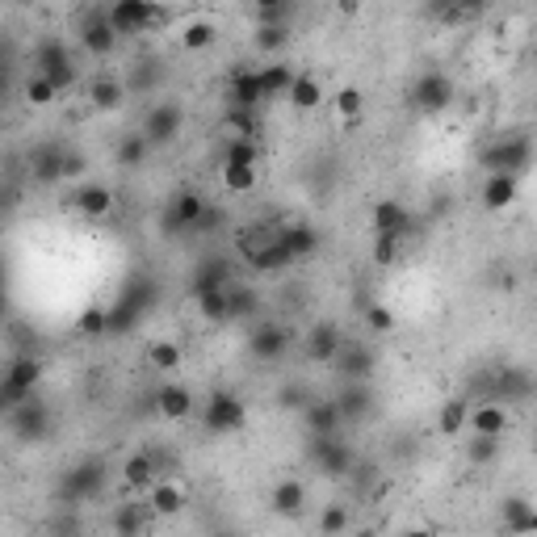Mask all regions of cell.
I'll return each mask as SVG.
<instances>
[{
	"instance_id": "obj_1",
	"label": "cell",
	"mask_w": 537,
	"mask_h": 537,
	"mask_svg": "<svg viewBox=\"0 0 537 537\" xmlns=\"http://www.w3.org/2000/svg\"><path fill=\"white\" fill-rule=\"evenodd\" d=\"M478 164L487 172H513V177H521L533 164V139L529 134H500L491 147L478 151Z\"/></svg>"
},
{
	"instance_id": "obj_2",
	"label": "cell",
	"mask_w": 537,
	"mask_h": 537,
	"mask_svg": "<svg viewBox=\"0 0 537 537\" xmlns=\"http://www.w3.org/2000/svg\"><path fill=\"white\" fill-rule=\"evenodd\" d=\"M244 420H248V407H244V399L232 391H214L202 403V428H206V432H240Z\"/></svg>"
},
{
	"instance_id": "obj_3",
	"label": "cell",
	"mask_w": 537,
	"mask_h": 537,
	"mask_svg": "<svg viewBox=\"0 0 537 537\" xmlns=\"http://www.w3.org/2000/svg\"><path fill=\"white\" fill-rule=\"evenodd\" d=\"M38 378H42V366H38L34 357H17V361L5 369V382H0V407H5V412L22 407V403L34 395Z\"/></svg>"
},
{
	"instance_id": "obj_4",
	"label": "cell",
	"mask_w": 537,
	"mask_h": 537,
	"mask_svg": "<svg viewBox=\"0 0 537 537\" xmlns=\"http://www.w3.org/2000/svg\"><path fill=\"white\" fill-rule=\"evenodd\" d=\"M407 101H412V110H420V114H445L453 105V80L445 72H424L412 85Z\"/></svg>"
},
{
	"instance_id": "obj_5",
	"label": "cell",
	"mask_w": 537,
	"mask_h": 537,
	"mask_svg": "<svg viewBox=\"0 0 537 537\" xmlns=\"http://www.w3.org/2000/svg\"><path fill=\"white\" fill-rule=\"evenodd\" d=\"M101 487H105V466H101V462H80L76 470H68V475H63L59 500H63V504L97 500Z\"/></svg>"
},
{
	"instance_id": "obj_6",
	"label": "cell",
	"mask_w": 537,
	"mask_h": 537,
	"mask_svg": "<svg viewBox=\"0 0 537 537\" xmlns=\"http://www.w3.org/2000/svg\"><path fill=\"white\" fill-rule=\"evenodd\" d=\"M34 72L50 76L55 85L63 88H72L76 85V68H72V55H68V42H59V38H47V42H38L34 50Z\"/></svg>"
},
{
	"instance_id": "obj_7",
	"label": "cell",
	"mask_w": 537,
	"mask_h": 537,
	"mask_svg": "<svg viewBox=\"0 0 537 537\" xmlns=\"http://www.w3.org/2000/svg\"><path fill=\"white\" fill-rule=\"evenodd\" d=\"M278 240H281V227H273V223H248V227L235 232V257L244 260V265L257 268L260 260L273 252Z\"/></svg>"
},
{
	"instance_id": "obj_8",
	"label": "cell",
	"mask_w": 537,
	"mask_h": 537,
	"mask_svg": "<svg viewBox=\"0 0 537 537\" xmlns=\"http://www.w3.org/2000/svg\"><path fill=\"white\" fill-rule=\"evenodd\" d=\"M181 126H185V105L181 101H156L151 110H147V118H143V134L151 139V147H164V143H172L177 134H181Z\"/></svg>"
},
{
	"instance_id": "obj_9",
	"label": "cell",
	"mask_w": 537,
	"mask_h": 537,
	"mask_svg": "<svg viewBox=\"0 0 537 537\" xmlns=\"http://www.w3.org/2000/svg\"><path fill=\"white\" fill-rule=\"evenodd\" d=\"M9 428H13V437H22V441H42L50 432L47 403L30 395L22 407H13V412H9Z\"/></svg>"
},
{
	"instance_id": "obj_10",
	"label": "cell",
	"mask_w": 537,
	"mask_h": 537,
	"mask_svg": "<svg viewBox=\"0 0 537 537\" xmlns=\"http://www.w3.org/2000/svg\"><path fill=\"white\" fill-rule=\"evenodd\" d=\"M151 13H156V0H114L110 5V25L118 34H147L151 30Z\"/></svg>"
},
{
	"instance_id": "obj_11",
	"label": "cell",
	"mask_w": 537,
	"mask_h": 537,
	"mask_svg": "<svg viewBox=\"0 0 537 537\" xmlns=\"http://www.w3.org/2000/svg\"><path fill=\"white\" fill-rule=\"evenodd\" d=\"M294 344V336H290V328L286 323H260V328H252V336H248V353L257 357V361H278L286 349Z\"/></svg>"
},
{
	"instance_id": "obj_12",
	"label": "cell",
	"mask_w": 537,
	"mask_h": 537,
	"mask_svg": "<svg viewBox=\"0 0 537 537\" xmlns=\"http://www.w3.org/2000/svg\"><path fill=\"white\" fill-rule=\"evenodd\" d=\"M344 336L336 332V323H315V328L303 336V353L306 361H315V366H332L336 361V353H341Z\"/></svg>"
},
{
	"instance_id": "obj_13",
	"label": "cell",
	"mask_w": 537,
	"mask_h": 537,
	"mask_svg": "<svg viewBox=\"0 0 537 537\" xmlns=\"http://www.w3.org/2000/svg\"><path fill=\"white\" fill-rule=\"evenodd\" d=\"M466 428L478 432V437H504L513 428V415H508L504 399H487V403H478V407H470V424Z\"/></svg>"
},
{
	"instance_id": "obj_14",
	"label": "cell",
	"mask_w": 537,
	"mask_h": 537,
	"mask_svg": "<svg viewBox=\"0 0 537 537\" xmlns=\"http://www.w3.org/2000/svg\"><path fill=\"white\" fill-rule=\"evenodd\" d=\"M118 38H123V34L110 25V13H97V17H88V22L80 25V42H85V50H88V55H97V59L114 55Z\"/></svg>"
},
{
	"instance_id": "obj_15",
	"label": "cell",
	"mask_w": 537,
	"mask_h": 537,
	"mask_svg": "<svg viewBox=\"0 0 537 537\" xmlns=\"http://www.w3.org/2000/svg\"><path fill=\"white\" fill-rule=\"evenodd\" d=\"M63 156H68V147L63 143H38L30 151V172H34L38 185H55L63 181Z\"/></svg>"
},
{
	"instance_id": "obj_16",
	"label": "cell",
	"mask_w": 537,
	"mask_h": 537,
	"mask_svg": "<svg viewBox=\"0 0 537 537\" xmlns=\"http://www.w3.org/2000/svg\"><path fill=\"white\" fill-rule=\"evenodd\" d=\"M303 424L306 432H323V437H336L344 424V412L336 399H311L303 407Z\"/></svg>"
},
{
	"instance_id": "obj_17",
	"label": "cell",
	"mask_w": 537,
	"mask_h": 537,
	"mask_svg": "<svg viewBox=\"0 0 537 537\" xmlns=\"http://www.w3.org/2000/svg\"><path fill=\"white\" fill-rule=\"evenodd\" d=\"M336 374H341L344 382H369V374H374V353L369 349H361V344H341V353H336Z\"/></svg>"
},
{
	"instance_id": "obj_18",
	"label": "cell",
	"mask_w": 537,
	"mask_h": 537,
	"mask_svg": "<svg viewBox=\"0 0 537 537\" xmlns=\"http://www.w3.org/2000/svg\"><path fill=\"white\" fill-rule=\"evenodd\" d=\"M68 206L80 210L85 219H105V214L114 210V189L110 185H101V181H93V185H85V189H76V194L68 197Z\"/></svg>"
},
{
	"instance_id": "obj_19",
	"label": "cell",
	"mask_w": 537,
	"mask_h": 537,
	"mask_svg": "<svg viewBox=\"0 0 537 537\" xmlns=\"http://www.w3.org/2000/svg\"><path fill=\"white\" fill-rule=\"evenodd\" d=\"M156 412L164 420H189L194 415V391L181 387V382H164L156 391Z\"/></svg>"
},
{
	"instance_id": "obj_20",
	"label": "cell",
	"mask_w": 537,
	"mask_h": 537,
	"mask_svg": "<svg viewBox=\"0 0 537 537\" xmlns=\"http://www.w3.org/2000/svg\"><path fill=\"white\" fill-rule=\"evenodd\" d=\"M210 197L194 194V189H185V194L172 197V206H168V227L172 232H194L197 219H202V210H206Z\"/></svg>"
},
{
	"instance_id": "obj_21",
	"label": "cell",
	"mask_w": 537,
	"mask_h": 537,
	"mask_svg": "<svg viewBox=\"0 0 537 537\" xmlns=\"http://www.w3.org/2000/svg\"><path fill=\"white\" fill-rule=\"evenodd\" d=\"M268 508L278 516H298L306 508V483L303 478H281L278 487L268 491Z\"/></svg>"
},
{
	"instance_id": "obj_22",
	"label": "cell",
	"mask_w": 537,
	"mask_h": 537,
	"mask_svg": "<svg viewBox=\"0 0 537 537\" xmlns=\"http://www.w3.org/2000/svg\"><path fill=\"white\" fill-rule=\"evenodd\" d=\"M260 101H268L265 85H260V72H252V68L232 72V105H240V110H260Z\"/></svg>"
},
{
	"instance_id": "obj_23",
	"label": "cell",
	"mask_w": 537,
	"mask_h": 537,
	"mask_svg": "<svg viewBox=\"0 0 537 537\" xmlns=\"http://www.w3.org/2000/svg\"><path fill=\"white\" fill-rule=\"evenodd\" d=\"M369 223H374V232H382V235H403L407 227H412V214H407V206H403V202H395V197H382L378 206L369 210Z\"/></svg>"
},
{
	"instance_id": "obj_24",
	"label": "cell",
	"mask_w": 537,
	"mask_h": 537,
	"mask_svg": "<svg viewBox=\"0 0 537 537\" xmlns=\"http://www.w3.org/2000/svg\"><path fill=\"white\" fill-rule=\"evenodd\" d=\"M336 403H341L344 420H366L374 412V391H369V382H344Z\"/></svg>"
},
{
	"instance_id": "obj_25",
	"label": "cell",
	"mask_w": 537,
	"mask_h": 537,
	"mask_svg": "<svg viewBox=\"0 0 537 537\" xmlns=\"http://www.w3.org/2000/svg\"><path fill=\"white\" fill-rule=\"evenodd\" d=\"M232 265L223 257H210V260H202L197 265V273H194V298L197 294H210V290H227L232 286Z\"/></svg>"
},
{
	"instance_id": "obj_26",
	"label": "cell",
	"mask_w": 537,
	"mask_h": 537,
	"mask_svg": "<svg viewBox=\"0 0 537 537\" xmlns=\"http://www.w3.org/2000/svg\"><path fill=\"white\" fill-rule=\"evenodd\" d=\"M516 202V177L513 172H487L483 185V206L487 210H508Z\"/></svg>"
},
{
	"instance_id": "obj_27",
	"label": "cell",
	"mask_w": 537,
	"mask_h": 537,
	"mask_svg": "<svg viewBox=\"0 0 537 537\" xmlns=\"http://www.w3.org/2000/svg\"><path fill=\"white\" fill-rule=\"evenodd\" d=\"M156 475H159V466H156L151 453H131V458L123 462V483L131 491H147L151 483H156Z\"/></svg>"
},
{
	"instance_id": "obj_28",
	"label": "cell",
	"mask_w": 537,
	"mask_h": 537,
	"mask_svg": "<svg viewBox=\"0 0 537 537\" xmlns=\"http://www.w3.org/2000/svg\"><path fill=\"white\" fill-rule=\"evenodd\" d=\"M470 424V403L466 399H445L437 412V432L441 437H462Z\"/></svg>"
},
{
	"instance_id": "obj_29",
	"label": "cell",
	"mask_w": 537,
	"mask_h": 537,
	"mask_svg": "<svg viewBox=\"0 0 537 537\" xmlns=\"http://www.w3.org/2000/svg\"><path fill=\"white\" fill-rule=\"evenodd\" d=\"M281 240L286 248L294 252V260H306L319 252V232L315 227H306V223H290V227H281Z\"/></svg>"
},
{
	"instance_id": "obj_30",
	"label": "cell",
	"mask_w": 537,
	"mask_h": 537,
	"mask_svg": "<svg viewBox=\"0 0 537 537\" xmlns=\"http://www.w3.org/2000/svg\"><path fill=\"white\" fill-rule=\"evenodd\" d=\"M537 529V513L529 508V500L513 496V500H504V533H533Z\"/></svg>"
},
{
	"instance_id": "obj_31",
	"label": "cell",
	"mask_w": 537,
	"mask_h": 537,
	"mask_svg": "<svg viewBox=\"0 0 537 537\" xmlns=\"http://www.w3.org/2000/svg\"><path fill=\"white\" fill-rule=\"evenodd\" d=\"M290 105H294L298 114H306V110H315V105H323V88H319L315 76H306V72L294 76V85H290Z\"/></svg>"
},
{
	"instance_id": "obj_32",
	"label": "cell",
	"mask_w": 537,
	"mask_h": 537,
	"mask_svg": "<svg viewBox=\"0 0 537 537\" xmlns=\"http://www.w3.org/2000/svg\"><path fill=\"white\" fill-rule=\"evenodd\" d=\"M151 156V139H147L143 131L139 134H123V143H118V151H114V159H118V168H139L143 159Z\"/></svg>"
},
{
	"instance_id": "obj_33",
	"label": "cell",
	"mask_w": 537,
	"mask_h": 537,
	"mask_svg": "<svg viewBox=\"0 0 537 537\" xmlns=\"http://www.w3.org/2000/svg\"><path fill=\"white\" fill-rule=\"evenodd\" d=\"M88 101H93L97 110L114 114V110H123L126 88L118 85V80H110V76H97V80H93V88H88Z\"/></svg>"
},
{
	"instance_id": "obj_34",
	"label": "cell",
	"mask_w": 537,
	"mask_h": 537,
	"mask_svg": "<svg viewBox=\"0 0 537 537\" xmlns=\"http://www.w3.org/2000/svg\"><path fill=\"white\" fill-rule=\"evenodd\" d=\"M219 42V25L206 22V17H194V22L181 30V47L185 50H206Z\"/></svg>"
},
{
	"instance_id": "obj_35",
	"label": "cell",
	"mask_w": 537,
	"mask_h": 537,
	"mask_svg": "<svg viewBox=\"0 0 537 537\" xmlns=\"http://www.w3.org/2000/svg\"><path fill=\"white\" fill-rule=\"evenodd\" d=\"M147 504H151V513H156V516H177L185 508V491L177 487V483H156Z\"/></svg>"
},
{
	"instance_id": "obj_36",
	"label": "cell",
	"mask_w": 537,
	"mask_h": 537,
	"mask_svg": "<svg viewBox=\"0 0 537 537\" xmlns=\"http://www.w3.org/2000/svg\"><path fill=\"white\" fill-rule=\"evenodd\" d=\"M76 332H80V336H88V341L110 336V306H101V303L85 306V311H80V319H76Z\"/></svg>"
},
{
	"instance_id": "obj_37",
	"label": "cell",
	"mask_w": 537,
	"mask_h": 537,
	"mask_svg": "<svg viewBox=\"0 0 537 537\" xmlns=\"http://www.w3.org/2000/svg\"><path fill=\"white\" fill-rule=\"evenodd\" d=\"M294 68H286V63H268L265 72H260V85H265V97H290V85H294Z\"/></svg>"
},
{
	"instance_id": "obj_38",
	"label": "cell",
	"mask_w": 537,
	"mask_h": 537,
	"mask_svg": "<svg viewBox=\"0 0 537 537\" xmlns=\"http://www.w3.org/2000/svg\"><path fill=\"white\" fill-rule=\"evenodd\" d=\"M227 290H232V286H227ZM227 290L197 294L194 303H197V311H202V319H210V323H223V319H232V298H227Z\"/></svg>"
},
{
	"instance_id": "obj_39",
	"label": "cell",
	"mask_w": 537,
	"mask_h": 537,
	"mask_svg": "<svg viewBox=\"0 0 537 537\" xmlns=\"http://www.w3.org/2000/svg\"><path fill=\"white\" fill-rule=\"evenodd\" d=\"M223 189L227 194H252L257 189V168L252 164H223Z\"/></svg>"
},
{
	"instance_id": "obj_40",
	"label": "cell",
	"mask_w": 537,
	"mask_h": 537,
	"mask_svg": "<svg viewBox=\"0 0 537 537\" xmlns=\"http://www.w3.org/2000/svg\"><path fill=\"white\" fill-rule=\"evenodd\" d=\"M55 97H59V85H55L50 76L34 72L30 80H25V101H30L34 110H42V105H55Z\"/></svg>"
},
{
	"instance_id": "obj_41",
	"label": "cell",
	"mask_w": 537,
	"mask_h": 537,
	"mask_svg": "<svg viewBox=\"0 0 537 537\" xmlns=\"http://www.w3.org/2000/svg\"><path fill=\"white\" fill-rule=\"evenodd\" d=\"M227 131H232V139H257L260 123H257V110H240V105H227Z\"/></svg>"
},
{
	"instance_id": "obj_42",
	"label": "cell",
	"mask_w": 537,
	"mask_h": 537,
	"mask_svg": "<svg viewBox=\"0 0 537 537\" xmlns=\"http://www.w3.org/2000/svg\"><path fill=\"white\" fill-rule=\"evenodd\" d=\"M147 361H151V369H181V344H172V341H156V344H147Z\"/></svg>"
},
{
	"instance_id": "obj_43",
	"label": "cell",
	"mask_w": 537,
	"mask_h": 537,
	"mask_svg": "<svg viewBox=\"0 0 537 537\" xmlns=\"http://www.w3.org/2000/svg\"><path fill=\"white\" fill-rule=\"evenodd\" d=\"M147 513H151V504H147V508L123 504V508H118V516H114V533L131 537V533H139V529H147ZM151 516H156V513H151Z\"/></svg>"
},
{
	"instance_id": "obj_44",
	"label": "cell",
	"mask_w": 537,
	"mask_h": 537,
	"mask_svg": "<svg viewBox=\"0 0 537 537\" xmlns=\"http://www.w3.org/2000/svg\"><path fill=\"white\" fill-rule=\"evenodd\" d=\"M139 319H143V311L139 306H131V303H110V336H126L131 328H139Z\"/></svg>"
},
{
	"instance_id": "obj_45",
	"label": "cell",
	"mask_w": 537,
	"mask_h": 537,
	"mask_svg": "<svg viewBox=\"0 0 537 537\" xmlns=\"http://www.w3.org/2000/svg\"><path fill=\"white\" fill-rule=\"evenodd\" d=\"M496 453H500V437H470L466 441V462L470 466H491L496 462Z\"/></svg>"
},
{
	"instance_id": "obj_46",
	"label": "cell",
	"mask_w": 537,
	"mask_h": 537,
	"mask_svg": "<svg viewBox=\"0 0 537 537\" xmlns=\"http://www.w3.org/2000/svg\"><path fill=\"white\" fill-rule=\"evenodd\" d=\"M227 298H232V319H248V315H257V311H260V294L248 290V286H235V281H232Z\"/></svg>"
},
{
	"instance_id": "obj_47",
	"label": "cell",
	"mask_w": 537,
	"mask_h": 537,
	"mask_svg": "<svg viewBox=\"0 0 537 537\" xmlns=\"http://www.w3.org/2000/svg\"><path fill=\"white\" fill-rule=\"evenodd\" d=\"M332 110L341 114V118H349V123H357V114L366 110V93H361V88H341V93H336V97H332Z\"/></svg>"
},
{
	"instance_id": "obj_48",
	"label": "cell",
	"mask_w": 537,
	"mask_h": 537,
	"mask_svg": "<svg viewBox=\"0 0 537 537\" xmlns=\"http://www.w3.org/2000/svg\"><path fill=\"white\" fill-rule=\"evenodd\" d=\"M496 391H500V399H504V403L525 399V395H529V378L521 374V369H504L500 378H496Z\"/></svg>"
},
{
	"instance_id": "obj_49",
	"label": "cell",
	"mask_w": 537,
	"mask_h": 537,
	"mask_svg": "<svg viewBox=\"0 0 537 537\" xmlns=\"http://www.w3.org/2000/svg\"><path fill=\"white\" fill-rule=\"evenodd\" d=\"M257 159H260L257 139H232L227 151H223V164H252L257 168Z\"/></svg>"
},
{
	"instance_id": "obj_50",
	"label": "cell",
	"mask_w": 537,
	"mask_h": 537,
	"mask_svg": "<svg viewBox=\"0 0 537 537\" xmlns=\"http://www.w3.org/2000/svg\"><path fill=\"white\" fill-rule=\"evenodd\" d=\"M286 42H290V30H286V25H265V22H260V30H257V50L273 55V50H281Z\"/></svg>"
},
{
	"instance_id": "obj_51",
	"label": "cell",
	"mask_w": 537,
	"mask_h": 537,
	"mask_svg": "<svg viewBox=\"0 0 537 537\" xmlns=\"http://www.w3.org/2000/svg\"><path fill=\"white\" fill-rule=\"evenodd\" d=\"M290 265H298V260H294V252L290 248H286V240H278V244H273V252H268L265 260H260V273H286V268Z\"/></svg>"
},
{
	"instance_id": "obj_52",
	"label": "cell",
	"mask_w": 537,
	"mask_h": 537,
	"mask_svg": "<svg viewBox=\"0 0 537 537\" xmlns=\"http://www.w3.org/2000/svg\"><path fill=\"white\" fill-rule=\"evenodd\" d=\"M399 244H403V235L374 232V265H395V257H399Z\"/></svg>"
},
{
	"instance_id": "obj_53",
	"label": "cell",
	"mask_w": 537,
	"mask_h": 537,
	"mask_svg": "<svg viewBox=\"0 0 537 537\" xmlns=\"http://www.w3.org/2000/svg\"><path fill=\"white\" fill-rule=\"evenodd\" d=\"M366 328L374 332V336H391L395 332V315L387 311L382 303H369V311H366Z\"/></svg>"
},
{
	"instance_id": "obj_54",
	"label": "cell",
	"mask_w": 537,
	"mask_h": 537,
	"mask_svg": "<svg viewBox=\"0 0 537 537\" xmlns=\"http://www.w3.org/2000/svg\"><path fill=\"white\" fill-rule=\"evenodd\" d=\"M349 529V508L344 504H328L319 516V533H344Z\"/></svg>"
},
{
	"instance_id": "obj_55",
	"label": "cell",
	"mask_w": 537,
	"mask_h": 537,
	"mask_svg": "<svg viewBox=\"0 0 537 537\" xmlns=\"http://www.w3.org/2000/svg\"><path fill=\"white\" fill-rule=\"evenodd\" d=\"M223 223H227V214H223V206H219V202H206V210H202V219H197V227H194V232H202V235H214V232H223Z\"/></svg>"
},
{
	"instance_id": "obj_56",
	"label": "cell",
	"mask_w": 537,
	"mask_h": 537,
	"mask_svg": "<svg viewBox=\"0 0 537 537\" xmlns=\"http://www.w3.org/2000/svg\"><path fill=\"white\" fill-rule=\"evenodd\" d=\"M85 168H88V159L80 156V151H72V147H68V156H63V181H68V177H80Z\"/></svg>"
},
{
	"instance_id": "obj_57",
	"label": "cell",
	"mask_w": 537,
	"mask_h": 537,
	"mask_svg": "<svg viewBox=\"0 0 537 537\" xmlns=\"http://www.w3.org/2000/svg\"><path fill=\"white\" fill-rule=\"evenodd\" d=\"M483 9H487V0H453V13H458V17H478Z\"/></svg>"
},
{
	"instance_id": "obj_58",
	"label": "cell",
	"mask_w": 537,
	"mask_h": 537,
	"mask_svg": "<svg viewBox=\"0 0 537 537\" xmlns=\"http://www.w3.org/2000/svg\"><path fill=\"white\" fill-rule=\"evenodd\" d=\"M336 9H341L344 17H357V13H361V0H336Z\"/></svg>"
},
{
	"instance_id": "obj_59",
	"label": "cell",
	"mask_w": 537,
	"mask_h": 537,
	"mask_svg": "<svg viewBox=\"0 0 537 537\" xmlns=\"http://www.w3.org/2000/svg\"><path fill=\"white\" fill-rule=\"evenodd\" d=\"M257 13H273V9H286V0H252Z\"/></svg>"
}]
</instances>
